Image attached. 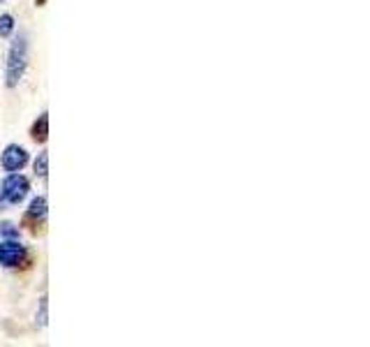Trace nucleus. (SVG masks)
<instances>
[{"instance_id":"1a4fd4ad","label":"nucleus","mask_w":370,"mask_h":347,"mask_svg":"<svg viewBox=\"0 0 370 347\" xmlns=\"http://www.w3.org/2000/svg\"><path fill=\"white\" fill-rule=\"evenodd\" d=\"M35 319H38L40 326H47V322H49V301H47V297L40 299V310H38V315H35Z\"/></svg>"},{"instance_id":"7ed1b4c3","label":"nucleus","mask_w":370,"mask_h":347,"mask_svg":"<svg viewBox=\"0 0 370 347\" xmlns=\"http://www.w3.org/2000/svg\"><path fill=\"white\" fill-rule=\"evenodd\" d=\"M28 259V248L19 239H0V266L16 268Z\"/></svg>"},{"instance_id":"423d86ee","label":"nucleus","mask_w":370,"mask_h":347,"mask_svg":"<svg viewBox=\"0 0 370 347\" xmlns=\"http://www.w3.org/2000/svg\"><path fill=\"white\" fill-rule=\"evenodd\" d=\"M30 135H33L35 142H47V139H49V114H40L38 116V120L33 123Z\"/></svg>"},{"instance_id":"f257e3e1","label":"nucleus","mask_w":370,"mask_h":347,"mask_svg":"<svg viewBox=\"0 0 370 347\" xmlns=\"http://www.w3.org/2000/svg\"><path fill=\"white\" fill-rule=\"evenodd\" d=\"M26 67H28V38H26V35H19V38L12 42L10 54H7V67H5L7 89L19 86V81L26 74Z\"/></svg>"},{"instance_id":"39448f33","label":"nucleus","mask_w":370,"mask_h":347,"mask_svg":"<svg viewBox=\"0 0 370 347\" xmlns=\"http://www.w3.org/2000/svg\"><path fill=\"white\" fill-rule=\"evenodd\" d=\"M47 213H49L47 197L40 195V197H35L33 202H30L28 211H26V218H28V220H35V222H44V220H47Z\"/></svg>"},{"instance_id":"20e7f679","label":"nucleus","mask_w":370,"mask_h":347,"mask_svg":"<svg viewBox=\"0 0 370 347\" xmlns=\"http://www.w3.org/2000/svg\"><path fill=\"white\" fill-rule=\"evenodd\" d=\"M30 160V155L28 151L23 149V146L19 144H10L7 149L3 151V155H0V164H3V169L7 174H12V171H21L26 164H28Z\"/></svg>"},{"instance_id":"9d476101","label":"nucleus","mask_w":370,"mask_h":347,"mask_svg":"<svg viewBox=\"0 0 370 347\" xmlns=\"http://www.w3.org/2000/svg\"><path fill=\"white\" fill-rule=\"evenodd\" d=\"M0 239H19V229L12 222H0Z\"/></svg>"},{"instance_id":"6e6552de","label":"nucleus","mask_w":370,"mask_h":347,"mask_svg":"<svg viewBox=\"0 0 370 347\" xmlns=\"http://www.w3.org/2000/svg\"><path fill=\"white\" fill-rule=\"evenodd\" d=\"M16 23H14V16L12 14H0V38H10L14 33Z\"/></svg>"},{"instance_id":"f03ea898","label":"nucleus","mask_w":370,"mask_h":347,"mask_svg":"<svg viewBox=\"0 0 370 347\" xmlns=\"http://www.w3.org/2000/svg\"><path fill=\"white\" fill-rule=\"evenodd\" d=\"M30 193V181L19 171L7 174L3 186H0V206H16L21 204Z\"/></svg>"},{"instance_id":"0eeeda50","label":"nucleus","mask_w":370,"mask_h":347,"mask_svg":"<svg viewBox=\"0 0 370 347\" xmlns=\"http://www.w3.org/2000/svg\"><path fill=\"white\" fill-rule=\"evenodd\" d=\"M35 174H38L40 178L49 176V151H42L38 155V160H35Z\"/></svg>"}]
</instances>
